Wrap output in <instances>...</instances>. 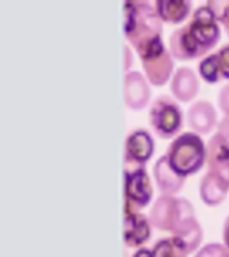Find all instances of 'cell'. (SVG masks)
I'll return each mask as SVG.
<instances>
[{
  "mask_svg": "<svg viewBox=\"0 0 229 257\" xmlns=\"http://www.w3.org/2000/svg\"><path fill=\"white\" fill-rule=\"evenodd\" d=\"M124 14L125 36L138 54L162 39V20L153 4L148 2H126Z\"/></svg>",
  "mask_w": 229,
  "mask_h": 257,
  "instance_id": "6da1fadb",
  "label": "cell"
},
{
  "mask_svg": "<svg viewBox=\"0 0 229 257\" xmlns=\"http://www.w3.org/2000/svg\"><path fill=\"white\" fill-rule=\"evenodd\" d=\"M166 157L173 170L186 178L206 164V145L197 133L185 132L169 145Z\"/></svg>",
  "mask_w": 229,
  "mask_h": 257,
  "instance_id": "7a4b0ae2",
  "label": "cell"
},
{
  "mask_svg": "<svg viewBox=\"0 0 229 257\" xmlns=\"http://www.w3.org/2000/svg\"><path fill=\"white\" fill-rule=\"evenodd\" d=\"M149 123L153 132L162 140H170L180 132L184 123V114L174 98L161 94L153 100L149 108Z\"/></svg>",
  "mask_w": 229,
  "mask_h": 257,
  "instance_id": "3957f363",
  "label": "cell"
},
{
  "mask_svg": "<svg viewBox=\"0 0 229 257\" xmlns=\"http://www.w3.org/2000/svg\"><path fill=\"white\" fill-rule=\"evenodd\" d=\"M196 216L194 206L186 198L160 196L153 204L149 220L154 228L172 233L188 217Z\"/></svg>",
  "mask_w": 229,
  "mask_h": 257,
  "instance_id": "277c9868",
  "label": "cell"
},
{
  "mask_svg": "<svg viewBox=\"0 0 229 257\" xmlns=\"http://www.w3.org/2000/svg\"><path fill=\"white\" fill-rule=\"evenodd\" d=\"M138 55L142 62L146 79L150 82V84L160 87L170 79L174 70V62L170 51L165 47L164 39L145 48Z\"/></svg>",
  "mask_w": 229,
  "mask_h": 257,
  "instance_id": "5b68a950",
  "label": "cell"
},
{
  "mask_svg": "<svg viewBox=\"0 0 229 257\" xmlns=\"http://www.w3.org/2000/svg\"><path fill=\"white\" fill-rule=\"evenodd\" d=\"M125 212L146 208L153 198V185L145 166H125Z\"/></svg>",
  "mask_w": 229,
  "mask_h": 257,
  "instance_id": "8992f818",
  "label": "cell"
},
{
  "mask_svg": "<svg viewBox=\"0 0 229 257\" xmlns=\"http://www.w3.org/2000/svg\"><path fill=\"white\" fill-rule=\"evenodd\" d=\"M186 26L194 36V39L197 40V43L206 52L210 51L221 38L218 22L206 4L196 8V11L193 12L192 19L189 20Z\"/></svg>",
  "mask_w": 229,
  "mask_h": 257,
  "instance_id": "52a82bcc",
  "label": "cell"
},
{
  "mask_svg": "<svg viewBox=\"0 0 229 257\" xmlns=\"http://www.w3.org/2000/svg\"><path fill=\"white\" fill-rule=\"evenodd\" d=\"M154 154V140L146 128H134L125 142V166H145Z\"/></svg>",
  "mask_w": 229,
  "mask_h": 257,
  "instance_id": "ba28073f",
  "label": "cell"
},
{
  "mask_svg": "<svg viewBox=\"0 0 229 257\" xmlns=\"http://www.w3.org/2000/svg\"><path fill=\"white\" fill-rule=\"evenodd\" d=\"M206 168L229 185V141L218 133L206 144Z\"/></svg>",
  "mask_w": 229,
  "mask_h": 257,
  "instance_id": "9c48e42d",
  "label": "cell"
},
{
  "mask_svg": "<svg viewBox=\"0 0 229 257\" xmlns=\"http://www.w3.org/2000/svg\"><path fill=\"white\" fill-rule=\"evenodd\" d=\"M125 103L130 110L138 111L148 106L152 90L146 76L140 71H128L125 74Z\"/></svg>",
  "mask_w": 229,
  "mask_h": 257,
  "instance_id": "30bf717a",
  "label": "cell"
},
{
  "mask_svg": "<svg viewBox=\"0 0 229 257\" xmlns=\"http://www.w3.org/2000/svg\"><path fill=\"white\" fill-rule=\"evenodd\" d=\"M152 222L138 210L125 212L124 241L129 248H140L150 238Z\"/></svg>",
  "mask_w": 229,
  "mask_h": 257,
  "instance_id": "8fae6325",
  "label": "cell"
},
{
  "mask_svg": "<svg viewBox=\"0 0 229 257\" xmlns=\"http://www.w3.org/2000/svg\"><path fill=\"white\" fill-rule=\"evenodd\" d=\"M169 51L173 58L178 60H193L201 56H206L208 52L197 43L188 26L177 28L169 38Z\"/></svg>",
  "mask_w": 229,
  "mask_h": 257,
  "instance_id": "7c38bea8",
  "label": "cell"
},
{
  "mask_svg": "<svg viewBox=\"0 0 229 257\" xmlns=\"http://www.w3.org/2000/svg\"><path fill=\"white\" fill-rule=\"evenodd\" d=\"M153 177L162 196H174L184 188L186 178L177 174L169 165L168 157L161 156L153 165Z\"/></svg>",
  "mask_w": 229,
  "mask_h": 257,
  "instance_id": "4fadbf2b",
  "label": "cell"
},
{
  "mask_svg": "<svg viewBox=\"0 0 229 257\" xmlns=\"http://www.w3.org/2000/svg\"><path fill=\"white\" fill-rule=\"evenodd\" d=\"M186 116L189 127L198 134H209L218 124L216 108L208 100H197L189 106Z\"/></svg>",
  "mask_w": 229,
  "mask_h": 257,
  "instance_id": "5bb4252c",
  "label": "cell"
},
{
  "mask_svg": "<svg viewBox=\"0 0 229 257\" xmlns=\"http://www.w3.org/2000/svg\"><path fill=\"white\" fill-rule=\"evenodd\" d=\"M198 90H200V82L192 68L180 67L173 74L170 91L176 99L181 102H190L196 98Z\"/></svg>",
  "mask_w": 229,
  "mask_h": 257,
  "instance_id": "9a60e30c",
  "label": "cell"
},
{
  "mask_svg": "<svg viewBox=\"0 0 229 257\" xmlns=\"http://www.w3.org/2000/svg\"><path fill=\"white\" fill-rule=\"evenodd\" d=\"M229 193V185L213 173L206 172L200 181V198L206 206H218Z\"/></svg>",
  "mask_w": 229,
  "mask_h": 257,
  "instance_id": "2e32d148",
  "label": "cell"
},
{
  "mask_svg": "<svg viewBox=\"0 0 229 257\" xmlns=\"http://www.w3.org/2000/svg\"><path fill=\"white\" fill-rule=\"evenodd\" d=\"M153 6L162 22L180 24L189 16L193 4L189 0H157Z\"/></svg>",
  "mask_w": 229,
  "mask_h": 257,
  "instance_id": "e0dca14e",
  "label": "cell"
},
{
  "mask_svg": "<svg viewBox=\"0 0 229 257\" xmlns=\"http://www.w3.org/2000/svg\"><path fill=\"white\" fill-rule=\"evenodd\" d=\"M172 237H174L180 242L186 252L190 254L200 246L202 241V229L200 222L197 221L196 216L188 217L177 226L172 232Z\"/></svg>",
  "mask_w": 229,
  "mask_h": 257,
  "instance_id": "ac0fdd59",
  "label": "cell"
},
{
  "mask_svg": "<svg viewBox=\"0 0 229 257\" xmlns=\"http://www.w3.org/2000/svg\"><path fill=\"white\" fill-rule=\"evenodd\" d=\"M188 254L186 249L172 236L158 240L152 249V257H188Z\"/></svg>",
  "mask_w": 229,
  "mask_h": 257,
  "instance_id": "d6986e66",
  "label": "cell"
},
{
  "mask_svg": "<svg viewBox=\"0 0 229 257\" xmlns=\"http://www.w3.org/2000/svg\"><path fill=\"white\" fill-rule=\"evenodd\" d=\"M198 72H200L201 78L208 82V83H217L220 82L221 76L218 72V64H217L216 54H208L204 56L198 63Z\"/></svg>",
  "mask_w": 229,
  "mask_h": 257,
  "instance_id": "ffe728a7",
  "label": "cell"
},
{
  "mask_svg": "<svg viewBox=\"0 0 229 257\" xmlns=\"http://www.w3.org/2000/svg\"><path fill=\"white\" fill-rule=\"evenodd\" d=\"M217 22H221L229 38V0H209L206 3Z\"/></svg>",
  "mask_w": 229,
  "mask_h": 257,
  "instance_id": "44dd1931",
  "label": "cell"
},
{
  "mask_svg": "<svg viewBox=\"0 0 229 257\" xmlns=\"http://www.w3.org/2000/svg\"><path fill=\"white\" fill-rule=\"evenodd\" d=\"M214 54H216L217 64H218V72H220L221 79L229 80V43L224 44Z\"/></svg>",
  "mask_w": 229,
  "mask_h": 257,
  "instance_id": "7402d4cb",
  "label": "cell"
},
{
  "mask_svg": "<svg viewBox=\"0 0 229 257\" xmlns=\"http://www.w3.org/2000/svg\"><path fill=\"white\" fill-rule=\"evenodd\" d=\"M196 257H229V249L222 244L213 242V244L205 245L204 248L200 249Z\"/></svg>",
  "mask_w": 229,
  "mask_h": 257,
  "instance_id": "603a6c76",
  "label": "cell"
},
{
  "mask_svg": "<svg viewBox=\"0 0 229 257\" xmlns=\"http://www.w3.org/2000/svg\"><path fill=\"white\" fill-rule=\"evenodd\" d=\"M217 103H218L221 111L224 112V115L229 116V83L221 87L218 98H217Z\"/></svg>",
  "mask_w": 229,
  "mask_h": 257,
  "instance_id": "cb8c5ba5",
  "label": "cell"
},
{
  "mask_svg": "<svg viewBox=\"0 0 229 257\" xmlns=\"http://www.w3.org/2000/svg\"><path fill=\"white\" fill-rule=\"evenodd\" d=\"M217 133L222 136L226 141H229V116L224 115V118L217 124Z\"/></svg>",
  "mask_w": 229,
  "mask_h": 257,
  "instance_id": "d4e9b609",
  "label": "cell"
},
{
  "mask_svg": "<svg viewBox=\"0 0 229 257\" xmlns=\"http://www.w3.org/2000/svg\"><path fill=\"white\" fill-rule=\"evenodd\" d=\"M222 240L225 246L229 249V216L224 221V226H222Z\"/></svg>",
  "mask_w": 229,
  "mask_h": 257,
  "instance_id": "484cf974",
  "label": "cell"
},
{
  "mask_svg": "<svg viewBox=\"0 0 229 257\" xmlns=\"http://www.w3.org/2000/svg\"><path fill=\"white\" fill-rule=\"evenodd\" d=\"M124 50H125V58H126V63H125V71L128 72V70L130 68V66H132V63H133V56H132V52H130V50H129L128 46H125Z\"/></svg>",
  "mask_w": 229,
  "mask_h": 257,
  "instance_id": "4316f807",
  "label": "cell"
},
{
  "mask_svg": "<svg viewBox=\"0 0 229 257\" xmlns=\"http://www.w3.org/2000/svg\"><path fill=\"white\" fill-rule=\"evenodd\" d=\"M132 257H152V250L148 248H140Z\"/></svg>",
  "mask_w": 229,
  "mask_h": 257,
  "instance_id": "83f0119b",
  "label": "cell"
}]
</instances>
